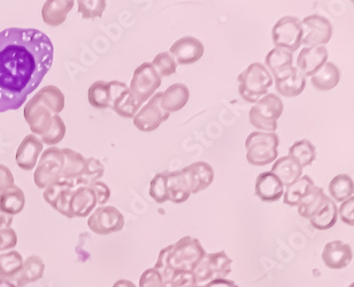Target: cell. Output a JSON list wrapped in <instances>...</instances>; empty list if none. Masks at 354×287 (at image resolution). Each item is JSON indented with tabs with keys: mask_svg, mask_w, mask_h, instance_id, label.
I'll return each mask as SVG.
<instances>
[{
	"mask_svg": "<svg viewBox=\"0 0 354 287\" xmlns=\"http://www.w3.org/2000/svg\"><path fill=\"white\" fill-rule=\"evenodd\" d=\"M53 63V44L37 29L0 32V113L19 110Z\"/></svg>",
	"mask_w": 354,
	"mask_h": 287,
	"instance_id": "cell-1",
	"label": "cell"
},
{
	"mask_svg": "<svg viewBox=\"0 0 354 287\" xmlns=\"http://www.w3.org/2000/svg\"><path fill=\"white\" fill-rule=\"evenodd\" d=\"M206 254L199 240L183 237L176 244L160 250L154 269L160 273L168 287L175 278L194 275L196 268Z\"/></svg>",
	"mask_w": 354,
	"mask_h": 287,
	"instance_id": "cell-2",
	"label": "cell"
},
{
	"mask_svg": "<svg viewBox=\"0 0 354 287\" xmlns=\"http://www.w3.org/2000/svg\"><path fill=\"white\" fill-rule=\"evenodd\" d=\"M65 107V96L55 86H45L28 101L24 119L32 134L44 137L55 126V117Z\"/></svg>",
	"mask_w": 354,
	"mask_h": 287,
	"instance_id": "cell-3",
	"label": "cell"
},
{
	"mask_svg": "<svg viewBox=\"0 0 354 287\" xmlns=\"http://www.w3.org/2000/svg\"><path fill=\"white\" fill-rule=\"evenodd\" d=\"M214 181V170L204 161L194 162L177 171H168V201L182 204L191 195L204 191Z\"/></svg>",
	"mask_w": 354,
	"mask_h": 287,
	"instance_id": "cell-4",
	"label": "cell"
},
{
	"mask_svg": "<svg viewBox=\"0 0 354 287\" xmlns=\"http://www.w3.org/2000/svg\"><path fill=\"white\" fill-rule=\"evenodd\" d=\"M239 82V95L246 103H256L260 98L268 93L269 88L274 84L270 72L265 65L254 62L237 77Z\"/></svg>",
	"mask_w": 354,
	"mask_h": 287,
	"instance_id": "cell-5",
	"label": "cell"
},
{
	"mask_svg": "<svg viewBox=\"0 0 354 287\" xmlns=\"http://www.w3.org/2000/svg\"><path fill=\"white\" fill-rule=\"evenodd\" d=\"M279 138L275 132L254 131L246 138V160L257 167L268 166L279 157Z\"/></svg>",
	"mask_w": 354,
	"mask_h": 287,
	"instance_id": "cell-6",
	"label": "cell"
},
{
	"mask_svg": "<svg viewBox=\"0 0 354 287\" xmlns=\"http://www.w3.org/2000/svg\"><path fill=\"white\" fill-rule=\"evenodd\" d=\"M283 110L282 99L275 93H267L250 110V123L263 132H275L277 120L282 115Z\"/></svg>",
	"mask_w": 354,
	"mask_h": 287,
	"instance_id": "cell-7",
	"label": "cell"
},
{
	"mask_svg": "<svg viewBox=\"0 0 354 287\" xmlns=\"http://www.w3.org/2000/svg\"><path fill=\"white\" fill-rule=\"evenodd\" d=\"M161 79L151 62H144L133 72L129 91L140 108L154 96L160 88Z\"/></svg>",
	"mask_w": 354,
	"mask_h": 287,
	"instance_id": "cell-8",
	"label": "cell"
},
{
	"mask_svg": "<svg viewBox=\"0 0 354 287\" xmlns=\"http://www.w3.org/2000/svg\"><path fill=\"white\" fill-rule=\"evenodd\" d=\"M232 259L223 250L206 254L194 270L196 284L204 285L215 279L227 277L232 273Z\"/></svg>",
	"mask_w": 354,
	"mask_h": 287,
	"instance_id": "cell-9",
	"label": "cell"
},
{
	"mask_svg": "<svg viewBox=\"0 0 354 287\" xmlns=\"http://www.w3.org/2000/svg\"><path fill=\"white\" fill-rule=\"evenodd\" d=\"M65 164V155L62 148L50 147L41 153L37 169L35 171V184L39 188H46L48 185L58 181Z\"/></svg>",
	"mask_w": 354,
	"mask_h": 287,
	"instance_id": "cell-10",
	"label": "cell"
},
{
	"mask_svg": "<svg viewBox=\"0 0 354 287\" xmlns=\"http://www.w3.org/2000/svg\"><path fill=\"white\" fill-rule=\"evenodd\" d=\"M272 37L276 48H283L293 55L303 39L301 21L298 17H283L272 27Z\"/></svg>",
	"mask_w": 354,
	"mask_h": 287,
	"instance_id": "cell-11",
	"label": "cell"
},
{
	"mask_svg": "<svg viewBox=\"0 0 354 287\" xmlns=\"http://www.w3.org/2000/svg\"><path fill=\"white\" fill-rule=\"evenodd\" d=\"M303 39L301 44L306 48L324 46L330 41L333 37V24L327 17L312 14L301 21Z\"/></svg>",
	"mask_w": 354,
	"mask_h": 287,
	"instance_id": "cell-12",
	"label": "cell"
},
{
	"mask_svg": "<svg viewBox=\"0 0 354 287\" xmlns=\"http://www.w3.org/2000/svg\"><path fill=\"white\" fill-rule=\"evenodd\" d=\"M92 232L99 236H107L119 232L124 226V217L119 209L113 206H102L92 212L88 219Z\"/></svg>",
	"mask_w": 354,
	"mask_h": 287,
	"instance_id": "cell-13",
	"label": "cell"
},
{
	"mask_svg": "<svg viewBox=\"0 0 354 287\" xmlns=\"http://www.w3.org/2000/svg\"><path fill=\"white\" fill-rule=\"evenodd\" d=\"M162 92H158L151 98L145 106L142 107L136 115L133 117V124L138 130L143 132H151L157 130L161 123L169 119L167 112H165L160 106V98Z\"/></svg>",
	"mask_w": 354,
	"mask_h": 287,
	"instance_id": "cell-14",
	"label": "cell"
},
{
	"mask_svg": "<svg viewBox=\"0 0 354 287\" xmlns=\"http://www.w3.org/2000/svg\"><path fill=\"white\" fill-rule=\"evenodd\" d=\"M75 181L69 179H58L45 188L44 199L53 209L58 210L62 215L73 219L71 210V198L75 190Z\"/></svg>",
	"mask_w": 354,
	"mask_h": 287,
	"instance_id": "cell-15",
	"label": "cell"
},
{
	"mask_svg": "<svg viewBox=\"0 0 354 287\" xmlns=\"http://www.w3.org/2000/svg\"><path fill=\"white\" fill-rule=\"evenodd\" d=\"M203 41L196 37H182L169 48V55L175 59L176 65H191L201 60L204 55Z\"/></svg>",
	"mask_w": 354,
	"mask_h": 287,
	"instance_id": "cell-16",
	"label": "cell"
},
{
	"mask_svg": "<svg viewBox=\"0 0 354 287\" xmlns=\"http://www.w3.org/2000/svg\"><path fill=\"white\" fill-rule=\"evenodd\" d=\"M328 50L324 46L304 48L297 59V68L305 77H312L328 62Z\"/></svg>",
	"mask_w": 354,
	"mask_h": 287,
	"instance_id": "cell-17",
	"label": "cell"
},
{
	"mask_svg": "<svg viewBox=\"0 0 354 287\" xmlns=\"http://www.w3.org/2000/svg\"><path fill=\"white\" fill-rule=\"evenodd\" d=\"M352 259L353 253L351 246L341 240H334L328 243L322 252V260L326 267L334 270L348 267V264H351Z\"/></svg>",
	"mask_w": 354,
	"mask_h": 287,
	"instance_id": "cell-18",
	"label": "cell"
},
{
	"mask_svg": "<svg viewBox=\"0 0 354 287\" xmlns=\"http://www.w3.org/2000/svg\"><path fill=\"white\" fill-rule=\"evenodd\" d=\"M43 152V143L36 135H28L17 148L15 160L22 170L34 169L37 164L39 154Z\"/></svg>",
	"mask_w": 354,
	"mask_h": 287,
	"instance_id": "cell-19",
	"label": "cell"
},
{
	"mask_svg": "<svg viewBox=\"0 0 354 287\" xmlns=\"http://www.w3.org/2000/svg\"><path fill=\"white\" fill-rule=\"evenodd\" d=\"M266 68L275 81H281L291 74L293 68V55L283 48H272L265 59Z\"/></svg>",
	"mask_w": 354,
	"mask_h": 287,
	"instance_id": "cell-20",
	"label": "cell"
},
{
	"mask_svg": "<svg viewBox=\"0 0 354 287\" xmlns=\"http://www.w3.org/2000/svg\"><path fill=\"white\" fill-rule=\"evenodd\" d=\"M283 195H284V185L270 171H265L257 177L256 195L261 201H279Z\"/></svg>",
	"mask_w": 354,
	"mask_h": 287,
	"instance_id": "cell-21",
	"label": "cell"
},
{
	"mask_svg": "<svg viewBox=\"0 0 354 287\" xmlns=\"http://www.w3.org/2000/svg\"><path fill=\"white\" fill-rule=\"evenodd\" d=\"M45 264L37 255L28 257L24 260V267L20 273L8 283L7 287H24L28 284L39 281L44 276Z\"/></svg>",
	"mask_w": 354,
	"mask_h": 287,
	"instance_id": "cell-22",
	"label": "cell"
},
{
	"mask_svg": "<svg viewBox=\"0 0 354 287\" xmlns=\"http://www.w3.org/2000/svg\"><path fill=\"white\" fill-rule=\"evenodd\" d=\"M97 205V197L91 188L80 186L73 192L71 210L74 217H86L90 215Z\"/></svg>",
	"mask_w": 354,
	"mask_h": 287,
	"instance_id": "cell-23",
	"label": "cell"
},
{
	"mask_svg": "<svg viewBox=\"0 0 354 287\" xmlns=\"http://www.w3.org/2000/svg\"><path fill=\"white\" fill-rule=\"evenodd\" d=\"M189 98V88L182 83H175L161 95L160 106L168 114L175 113L187 105Z\"/></svg>",
	"mask_w": 354,
	"mask_h": 287,
	"instance_id": "cell-24",
	"label": "cell"
},
{
	"mask_svg": "<svg viewBox=\"0 0 354 287\" xmlns=\"http://www.w3.org/2000/svg\"><path fill=\"white\" fill-rule=\"evenodd\" d=\"M73 0H48L45 1L41 17L45 23L51 27H58L65 22L69 12L74 7Z\"/></svg>",
	"mask_w": 354,
	"mask_h": 287,
	"instance_id": "cell-25",
	"label": "cell"
},
{
	"mask_svg": "<svg viewBox=\"0 0 354 287\" xmlns=\"http://www.w3.org/2000/svg\"><path fill=\"white\" fill-rule=\"evenodd\" d=\"M303 168L290 155L276 159L270 172L275 175L284 186L292 184L293 181L303 176Z\"/></svg>",
	"mask_w": 354,
	"mask_h": 287,
	"instance_id": "cell-26",
	"label": "cell"
},
{
	"mask_svg": "<svg viewBox=\"0 0 354 287\" xmlns=\"http://www.w3.org/2000/svg\"><path fill=\"white\" fill-rule=\"evenodd\" d=\"M24 257L17 250L0 253V285L7 286L24 267Z\"/></svg>",
	"mask_w": 354,
	"mask_h": 287,
	"instance_id": "cell-27",
	"label": "cell"
},
{
	"mask_svg": "<svg viewBox=\"0 0 354 287\" xmlns=\"http://www.w3.org/2000/svg\"><path fill=\"white\" fill-rule=\"evenodd\" d=\"M276 91L286 98H295L304 92L306 88V77L299 72V69L293 67L292 72L286 79L275 81Z\"/></svg>",
	"mask_w": 354,
	"mask_h": 287,
	"instance_id": "cell-28",
	"label": "cell"
},
{
	"mask_svg": "<svg viewBox=\"0 0 354 287\" xmlns=\"http://www.w3.org/2000/svg\"><path fill=\"white\" fill-rule=\"evenodd\" d=\"M338 219V207L333 199L328 197L324 205L310 219V226L315 229L329 230L336 224Z\"/></svg>",
	"mask_w": 354,
	"mask_h": 287,
	"instance_id": "cell-29",
	"label": "cell"
},
{
	"mask_svg": "<svg viewBox=\"0 0 354 287\" xmlns=\"http://www.w3.org/2000/svg\"><path fill=\"white\" fill-rule=\"evenodd\" d=\"M341 81V70L333 62H326L324 67L310 77L312 86L320 91H329L338 86Z\"/></svg>",
	"mask_w": 354,
	"mask_h": 287,
	"instance_id": "cell-30",
	"label": "cell"
},
{
	"mask_svg": "<svg viewBox=\"0 0 354 287\" xmlns=\"http://www.w3.org/2000/svg\"><path fill=\"white\" fill-rule=\"evenodd\" d=\"M314 185V181L310 176H301L299 179H297L292 184L288 185L286 188H284L283 201L291 207H298L300 201L310 193Z\"/></svg>",
	"mask_w": 354,
	"mask_h": 287,
	"instance_id": "cell-31",
	"label": "cell"
},
{
	"mask_svg": "<svg viewBox=\"0 0 354 287\" xmlns=\"http://www.w3.org/2000/svg\"><path fill=\"white\" fill-rule=\"evenodd\" d=\"M62 153L65 155V164L62 168V174L59 179H69L75 181L82 174L83 169L86 167V159L82 154L71 148H62Z\"/></svg>",
	"mask_w": 354,
	"mask_h": 287,
	"instance_id": "cell-32",
	"label": "cell"
},
{
	"mask_svg": "<svg viewBox=\"0 0 354 287\" xmlns=\"http://www.w3.org/2000/svg\"><path fill=\"white\" fill-rule=\"evenodd\" d=\"M26 197L22 190L14 184L0 193V209L8 215H17L22 212Z\"/></svg>",
	"mask_w": 354,
	"mask_h": 287,
	"instance_id": "cell-33",
	"label": "cell"
},
{
	"mask_svg": "<svg viewBox=\"0 0 354 287\" xmlns=\"http://www.w3.org/2000/svg\"><path fill=\"white\" fill-rule=\"evenodd\" d=\"M88 103L95 108H112V86L111 83L98 81L90 86L88 92Z\"/></svg>",
	"mask_w": 354,
	"mask_h": 287,
	"instance_id": "cell-34",
	"label": "cell"
},
{
	"mask_svg": "<svg viewBox=\"0 0 354 287\" xmlns=\"http://www.w3.org/2000/svg\"><path fill=\"white\" fill-rule=\"evenodd\" d=\"M328 195L324 193V188L314 185L310 193L300 201L298 205V212L304 219H310L317 212V209L324 205Z\"/></svg>",
	"mask_w": 354,
	"mask_h": 287,
	"instance_id": "cell-35",
	"label": "cell"
},
{
	"mask_svg": "<svg viewBox=\"0 0 354 287\" xmlns=\"http://www.w3.org/2000/svg\"><path fill=\"white\" fill-rule=\"evenodd\" d=\"M353 181L346 174L337 175L329 184V195L335 201L344 202L353 197Z\"/></svg>",
	"mask_w": 354,
	"mask_h": 287,
	"instance_id": "cell-36",
	"label": "cell"
},
{
	"mask_svg": "<svg viewBox=\"0 0 354 287\" xmlns=\"http://www.w3.org/2000/svg\"><path fill=\"white\" fill-rule=\"evenodd\" d=\"M289 155L300 164V167H308L313 164L317 157V150L313 144L308 139L296 141L289 148Z\"/></svg>",
	"mask_w": 354,
	"mask_h": 287,
	"instance_id": "cell-37",
	"label": "cell"
},
{
	"mask_svg": "<svg viewBox=\"0 0 354 287\" xmlns=\"http://www.w3.org/2000/svg\"><path fill=\"white\" fill-rule=\"evenodd\" d=\"M112 108L118 115L124 119H133L137 112L140 110L128 86L118 93V96L113 100Z\"/></svg>",
	"mask_w": 354,
	"mask_h": 287,
	"instance_id": "cell-38",
	"label": "cell"
},
{
	"mask_svg": "<svg viewBox=\"0 0 354 287\" xmlns=\"http://www.w3.org/2000/svg\"><path fill=\"white\" fill-rule=\"evenodd\" d=\"M105 172V167L100 161L97 160L95 157L86 159V167L83 169L82 174L75 181V186H88L93 184L95 181L104 176Z\"/></svg>",
	"mask_w": 354,
	"mask_h": 287,
	"instance_id": "cell-39",
	"label": "cell"
},
{
	"mask_svg": "<svg viewBox=\"0 0 354 287\" xmlns=\"http://www.w3.org/2000/svg\"><path fill=\"white\" fill-rule=\"evenodd\" d=\"M168 171L159 172L151 181L150 195L154 201L158 204H164L168 201Z\"/></svg>",
	"mask_w": 354,
	"mask_h": 287,
	"instance_id": "cell-40",
	"label": "cell"
},
{
	"mask_svg": "<svg viewBox=\"0 0 354 287\" xmlns=\"http://www.w3.org/2000/svg\"><path fill=\"white\" fill-rule=\"evenodd\" d=\"M153 66L158 75L162 77H168V76L173 75L176 72V61L175 59L169 55V52H162L153 59V61L151 62Z\"/></svg>",
	"mask_w": 354,
	"mask_h": 287,
	"instance_id": "cell-41",
	"label": "cell"
},
{
	"mask_svg": "<svg viewBox=\"0 0 354 287\" xmlns=\"http://www.w3.org/2000/svg\"><path fill=\"white\" fill-rule=\"evenodd\" d=\"M79 13L83 19L102 17L106 8L105 0H80Z\"/></svg>",
	"mask_w": 354,
	"mask_h": 287,
	"instance_id": "cell-42",
	"label": "cell"
},
{
	"mask_svg": "<svg viewBox=\"0 0 354 287\" xmlns=\"http://www.w3.org/2000/svg\"><path fill=\"white\" fill-rule=\"evenodd\" d=\"M66 135V126L64 123L60 115L55 117V126L52 128L51 131L46 136L41 138V143L46 145H55L60 143L64 139Z\"/></svg>",
	"mask_w": 354,
	"mask_h": 287,
	"instance_id": "cell-43",
	"label": "cell"
},
{
	"mask_svg": "<svg viewBox=\"0 0 354 287\" xmlns=\"http://www.w3.org/2000/svg\"><path fill=\"white\" fill-rule=\"evenodd\" d=\"M140 287H167L160 273L154 268L144 271L140 279Z\"/></svg>",
	"mask_w": 354,
	"mask_h": 287,
	"instance_id": "cell-44",
	"label": "cell"
},
{
	"mask_svg": "<svg viewBox=\"0 0 354 287\" xmlns=\"http://www.w3.org/2000/svg\"><path fill=\"white\" fill-rule=\"evenodd\" d=\"M17 237L15 230L12 228L0 230V253L13 250L17 246Z\"/></svg>",
	"mask_w": 354,
	"mask_h": 287,
	"instance_id": "cell-45",
	"label": "cell"
},
{
	"mask_svg": "<svg viewBox=\"0 0 354 287\" xmlns=\"http://www.w3.org/2000/svg\"><path fill=\"white\" fill-rule=\"evenodd\" d=\"M353 210V197L348 199L346 201L342 202L341 207H339V209H338V212H339V216H341L342 221H343L345 224H348V226H354Z\"/></svg>",
	"mask_w": 354,
	"mask_h": 287,
	"instance_id": "cell-46",
	"label": "cell"
},
{
	"mask_svg": "<svg viewBox=\"0 0 354 287\" xmlns=\"http://www.w3.org/2000/svg\"><path fill=\"white\" fill-rule=\"evenodd\" d=\"M88 188H91L95 192L98 205L104 206L106 202L109 201V197H111V190L105 183L100 181H95L93 184L88 185Z\"/></svg>",
	"mask_w": 354,
	"mask_h": 287,
	"instance_id": "cell-47",
	"label": "cell"
},
{
	"mask_svg": "<svg viewBox=\"0 0 354 287\" xmlns=\"http://www.w3.org/2000/svg\"><path fill=\"white\" fill-rule=\"evenodd\" d=\"M12 185H14V177L12 171L6 166L0 164V193L5 191L6 188H10Z\"/></svg>",
	"mask_w": 354,
	"mask_h": 287,
	"instance_id": "cell-48",
	"label": "cell"
},
{
	"mask_svg": "<svg viewBox=\"0 0 354 287\" xmlns=\"http://www.w3.org/2000/svg\"><path fill=\"white\" fill-rule=\"evenodd\" d=\"M192 287H239L237 285L234 283V281H230V279H227V278H221V279H215V281H209V283H206L204 285H196V286Z\"/></svg>",
	"mask_w": 354,
	"mask_h": 287,
	"instance_id": "cell-49",
	"label": "cell"
},
{
	"mask_svg": "<svg viewBox=\"0 0 354 287\" xmlns=\"http://www.w3.org/2000/svg\"><path fill=\"white\" fill-rule=\"evenodd\" d=\"M13 223V216L8 215L0 209V230L8 229Z\"/></svg>",
	"mask_w": 354,
	"mask_h": 287,
	"instance_id": "cell-50",
	"label": "cell"
},
{
	"mask_svg": "<svg viewBox=\"0 0 354 287\" xmlns=\"http://www.w3.org/2000/svg\"><path fill=\"white\" fill-rule=\"evenodd\" d=\"M113 287H136V285L133 284V281L120 279V281H116L115 284L113 285Z\"/></svg>",
	"mask_w": 354,
	"mask_h": 287,
	"instance_id": "cell-51",
	"label": "cell"
},
{
	"mask_svg": "<svg viewBox=\"0 0 354 287\" xmlns=\"http://www.w3.org/2000/svg\"><path fill=\"white\" fill-rule=\"evenodd\" d=\"M0 287H5V286H3V285H0Z\"/></svg>",
	"mask_w": 354,
	"mask_h": 287,
	"instance_id": "cell-52",
	"label": "cell"
},
{
	"mask_svg": "<svg viewBox=\"0 0 354 287\" xmlns=\"http://www.w3.org/2000/svg\"><path fill=\"white\" fill-rule=\"evenodd\" d=\"M350 287H353V285H351V286H350Z\"/></svg>",
	"mask_w": 354,
	"mask_h": 287,
	"instance_id": "cell-53",
	"label": "cell"
}]
</instances>
